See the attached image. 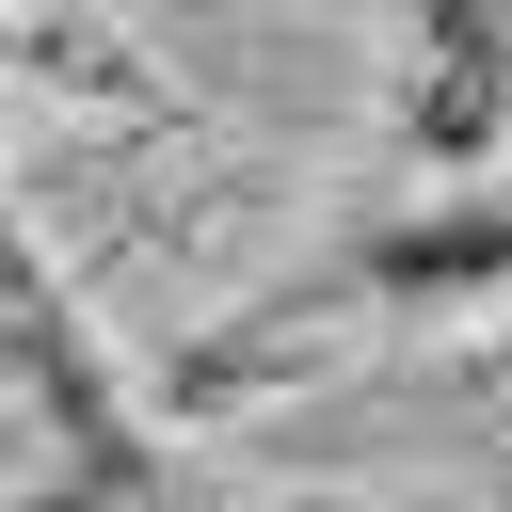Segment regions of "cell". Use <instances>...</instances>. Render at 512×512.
<instances>
[{"mask_svg": "<svg viewBox=\"0 0 512 512\" xmlns=\"http://www.w3.org/2000/svg\"><path fill=\"white\" fill-rule=\"evenodd\" d=\"M272 512H384V496H272Z\"/></svg>", "mask_w": 512, "mask_h": 512, "instance_id": "4", "label": "cell"}, {"mask_svg": "<svg viewBox=\"0 0 512 512\" xmlns=\"http://www.w3.org/2000/svg\"><path fill=\"white\" fill-rule=\"evenodd\" d=\"M496 512H512V448H496Z\"/></svg>", "mask_w": 512, "mask_h": 512, "instance_id": "5", "label": "cell"}, {"mask_svg": "<svg viewBox=\"0 0 512 512\" xmlns=\"http://www.w3.org/2000/svg\"><path fill=\"white\" fill-rule=\"evenodd\" d=\"M416 144L432 160L512 144V0H432L416 16Z\"/></svg>", "mask_w": 512, "mask_h": 512, "instance_id": "3", "label": "cell"}, {"mask_svg": "<svg viewBox=\"0 0 512 512\" xmlns=\"http://www.w3.org/2000/svg\"><path fill=\"white\" fill-rule=\"evenodd\" d=\"M0 368L48 400V432H64L80 464H128V384H112L96 320L64 304V272L32 256V224H16V208H0Z\"/></svg>", "mask_w": 512, "mask_h": 512, "instance_id": "1", "label": "cell"}, {"mask_svg": "<svg viewBox=\"0 0 512 512\" xmlns=\"http://www.w3.org/2000/svg\"><path fill=\"white\" fill-rule=\"evenodd\" d=\"M368 304H464V288H512V160H480L464 192H432L416 224H384L352 256Z\"/></svg>", "mask_w": 512, "mask_h": 512, "instance_id": "2", "label": "cell"}]
</instances>
